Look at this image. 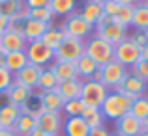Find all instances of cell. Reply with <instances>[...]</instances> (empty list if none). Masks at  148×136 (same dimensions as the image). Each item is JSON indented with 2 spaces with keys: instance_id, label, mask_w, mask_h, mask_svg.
<instances>
[{
  "instance_id": "cell-12",
  "label": "cell",
  "mask_w": 148,
  "mask_h": 136,
  "mask_svg": "<svg viewBox=\"0 0 148 136\" xmlns=\"http://www.w3.org/2000/svg\"><path fill=\"white\" fill-rule=\"evenodd\" d=\"M146 88H148L146 82H143L141 78H137L135 75L130 73V75L126 76V80L112 91H118V93H124V95L131 97V99H137V97H143L146 93Z\"/></svg>"
},
{
  "instance_id": "cell-29",
  "label": "cell",
  "mask_w": 148,
  "mask_h": 136,
  "mask_svg": "<svg viewBox=\"0 0 148 136\" xmlns=\"http://www.w3.org/2000/svg\"><path fill=\"white\" fill-rule=\"evenodd\" d=\"M23 9H25L23 0H0V15L2 17L11 19L15 15H19Z\"/></svg>"
},
{
  "instance_id": "cell-10",
  "label": "cell",
  "mask_w": 148,
  "mask_h": 136,
  "mask_svg": "<svg viewBox=\"0 0 148 136\" xmlns=\"http://www.w3.org/2000/svg\"><path fill=\"white\" fill-rule=\"evenodd\" d=\"M96 32H98V34H96V37H99V39L111 43L112 47H116L120 41H124L127 37V28H124L122 24H118L114 19H112L111 22H107V24L96 28Z\"/></svg>"
},
{
  "instance_id": "cell-35",
  "label": "cell",
  "mask_w": 148,
  "mask_h": 136,
  "mask_svg": "<svg viewBox=\"0 0 148 136\" xmlns=\"http://www.w3.org/2000/svg\"><path fill=\"white\" fill-rule=\"evenodd\" d=\"M84 108H86V106L83 104V101H81V99H73V101H66L62 112H66L68 118H77V116L83 114Z\"/></svg>"
},
{
  "instance_id": "cell-43",
  "label": "cell",
  "mask_w": 148,
  "mask_h": 136,
  "mask_svg": "<svg viewBox=\"0 0 148 136\" xmlns=\"http://www.w3.org/2000/svg\"><path fill=\"white\" fill-rule=\"evenodd\" d=\"M114 2H118L120 6H137L139 0H114Z\"/></svg>"
},
{
  "instance_id": "cell-36",
  "label": "cell",
  "mask_w": 148,
  "mask_h": 136,
  "mask_svg": "<svg viewBox=\"0 0 148 136\" xmlns=\"http://www.w3.org/2000/svg\"><path fill=\"white\" fill-rule=\"evenodd\" d=\"M131 75H135L137 78H141L143 82L148 84V62L139 60L137 64L133 65V73H131Z\"/></svg>"
},
{
  "instance_id": "cell-53",
  "label": "cell",
  "mask_w": 148,
  "mask_h": 136,
  "mask_svg": "<svg viewBox=\"0 0 148 136\" xmlns=\"http://www.w3.org/2000/svg\"><path fill=\"white\" fill-rule=\"evenodd\" d=\"M145 4H146V6H148V0H146V2H145Z\"/></svg>"
},
{
  "instance_id": "cell-46",
  "label": "cell",
  "mask_w": 148,
  "mask_h": 136,
  "mask_svg": "<svg viewBox=\"0 0 148 136\" xmlns=\"http://www.w3.org/2000/svg\"><path fill=\"white\" fill-rule=\"evenodd\" d=\"M0 136H17L13 129H0Z\"/></svg>"
},
{
  "instance_id": "cell-52",
  "label": "cell",
  "mask_w": 148,
  "mask_h": 136,
  "mask_svg": "<svg viewBox=\"0 0 148 136\" xmlns=\"http://www.w3.org/2000/svg\"><path fill=\"white\" fill-rule=\"evenodd\" d=\"M145 34H146V36H148V28H146V30H145Z\"/></svg>"
},
{
  "instance_id": "cell-21",
  "label": "cell",
  "mask_w": 148,
  "mask_h": 136,
  "mask_svg": "<svg viewBox=\"0 0 148 136\" xmlns=\"http://www.w3.org/2000/svg\"><path fill=\"white\" fill-rule=\"evenodd\" d=\"M62 129H64L66 136H88L90 127L86 125V121H84L81 116H77V118H68L66 119Z\"/></svg>"
},
{
  "instance_id": "cell-49",
  "label": "cell",
  "mask_w": 148,
  "mask_h": 136,
  "mask_svg": "<svg viewBox=\"0 0 148 136\" xmlns=\"http://www.w3.org/2000/svg\"><path fill=\"white\" fill-rule=\"evenodd\" d=\"M141 123H143V129H145V131H148V118H145Z\"/></svg>"
},
{
  "instance_id": "cell-30",
  "label": "cell",
  "mask_w": 148,
  "mask_h": 136,
  "mask_svg": "<svg viewBox=\"0 0 148 136\" xmlns=\"http://www.w3.org/2000/svg\"><path fill=\"white\" fill-rule=\"evenodd\" d=\"M81 118L86 121V125L90 129H96V127H103V114H101L99 108H84Z\"/></svg>"
},
{
  "instance_id": "cell-6",
  "label": "cell",
  "mask_w": 148,
  "mask_h": 136,
  "mask_svg": "<svg viewBox=\"0 0 148 136\" xmlns=\"http://www.w3.org/2000/svg\"><path fill=\"white\" fill-rule=\"evenodd\" d=\"M62 30H64V34L68 37L83 39V37L88 36V34H92L94 26H92L88 21H84L81 13H75V11H73L71 15H68V17H66L64 24H62Z\"/></svg>"
},
{
  "instance_id": "cell-39",
  "label": "cell",
  "mask_w": 148,
  "mask_h": 136,
  "mask_svg": "<svg viewBox=\"0 0 148 136\" xmlns=\"http://www.w3.org/2000/svg\"><path fill=\"white\" fill-rule=\"evenodd\" d=\"M51 0H23L26 9H40V7H49Z\"/></svg>"
},
{
  "instance_id": "cell-56",
  "label": "cell",
  "mask_w": 148,
  "mask_h": 136,
  "mask_svg": "<svg viewBox=\"0 0 148 136\" xmlns=\"http://www.w3.org/2000/svg\"><path fill=\"white\" fill-rule=\"evenodd\" d=\"M139 2H141V0H139Z\"/></svg>"
},
{
  "instance_id": "cell-51",
  "label": "cell",
  "mask_w": 148,
  "mask_h": 136,
  "mask_svg": "<svg viewBox=\"0 0 148 136\" xmlns=\"http://www.w3.org/2000/svg\"><path fill=\"white\" fill-rule=\"evenodd\" d=\"M139 136H148V131H145V129H143V133L139 134Z\"/></svg>"
},
{
  "instance_id": "cell-23",
  "label": "cell",
  "mask_w": 148,
  "mask_h": 136,
  "mask_svg": "<svg viewBox=\"0 0 148 136\" xmlns=\"http://www.w3.org/2000/svg\"><path fill=\"white\" fill-rule=\"evenodd\" d=\"M64 37H66V34H64V30H62V26H53L51 24L47 28V32L43 34L41 41H43V45H47L51 50H56L58 45L64 41Z\"/></svg>"
},
{
  "instance_id": "cell-7",
  "label": "cell",
  "mask_w": 148,
  "mask_h": 136,
  "mask_svg": "<svg viewBox=\"0 0 148 136\" xmlns=\"http://www.w3.org/2000/svg\"><path fill=\"white\" fill-rule=\"evenodd\" d=\"M114 60L122 65H131L133 67L139 60H141V49L131 41V37H126L114 47Z\"/></svg>"
},
{
  "instance_id": "cell-26",
  "label": "cell",
  "mask_w": 148,
  "mask_h": 136,
  "mask_svg": "<svg viewBox=\"0 0 148 136\" xmlns=\"http://www.w3.org/2000/svg\"><path fill=\"white\" fill-rule=\"evenodd\" d=\"M75 65H77V73H79V76H84V78H90V76L99 69V65L96 64L92 58H88L86 54H83V56L75 62Z\"/></svg>"
},
{
  "instance_id": "cell-11",
  "label": "cell",
  "mask_w": 148,
  "mask_h": 136,
  "mask_svg": "<svg viewBox=\"0 0 148 136\" xmlns=\"http://www.w3.org/2000/svg\"><path fill=\"white\" fill-rule=\"evenodd\" d=\"M36 125H38V129H41L45 134L56 136V134H60L62 127H64L62 114L60 112H41L36 118Z\"/></svg>"
},
{
  "instance_id": "cell-37",
  "label": "cell",
  "mask_w": 148,
  "mask_h": 136,
  "mask_svg": "<svg viewBox=\"0 0 148 136\" xmlns=\"http://www.w3.org/2000/svg\"><path fill=\"white\" fill-rule=\"evenodd\" d=\"M11 84H13V73H10L6 67H0V93H6Z\"/></svg>"
},
{
  "instance_id": "cell-1",
  "label": "cell",
  "mask_w": 148,
  "mask_h": 136,
  "mask_svg": "<svg viewBox=\"0 0 148 136\" xmlns=\"http://www.w3.org/2000/svg\"><path fill=\"white\" fill-rule=\"evenodd\" d=\"M133 101L135 99L124 95V93L112 91V93H107V97H105L103 104L99 106V110H101V114H103V118L116 121V119H120L122 116H126L127 112H130Z\"/></svg>"
},
{
  "instance_id": "cell-2",
  "label": "cell",
  "mask_w": 148,
  "mask_h": 136,
  "mask_svg": "<svg viewBox=\"0 0 148 136\" xmlns=\"http://www.w3.org/2000/svg\"><path fill=\"white\" fill-rule=\"evenodd\" d=\"M84 54L88 58H92L99 67H103L105 64L114 60V47L94 36L88 43H84Z\"/></svg>"
},
{
  "instance_id": "cell-34",
  "label": "cell",
  "mask_w": 148,
  "mask_h": 136,
  "mask_svg": "<svg viewBox=\"0 0 148 136\" xmlns=\"http://www.w3.org/2000/svg\"><path fill=\"white\" fill-rule=\"evenodd\" d=\"M133 9H135V6H120L114 21L118 22V24H122L124 28H127V26L133 22Z\"/></svg>"
},
{
  "instance_id": "cell-31",
  "label": "cell",
  "mask_w": 148,
  "mask_h": 136,
  "mask_svg": "<svg viewBox=\"0 0 148 136\" xmlns=\"http://www.w3.org/2000/svg\"><path fill=\"white\" fill-rule=\"evenodd\" d=\"M56 86H58V78L54 76V73L51 71L49 67L43 69V73H41V76H40V82H38V90L41 93L53 91V90H56Z\"/></svg>"
},
{
  "instance_id": "cell-5",
  "label": "cell",
  "mask_w": 148,
  "mask_h": 136,
  "mask_svg": "<svg viewBox=\"0 0 148 136\" xmlns=\"http://www.w3.org/2000/svg\"><path fill=\"white\" fill-rule=\"evenodd\" d=\"M84 54V41L83 39H75V37H64L58 49L54 50V60H62V62H77L81 56Z\"/></svg>"
},
{
  "instance_id": "cell-4",
  "label": "cell",
  "mask_w": 148,
  "mask_h": 136,
  "mask_svg": "<svg viewBox=\"0 0 148 136\" xmlns=\"http://www.w3.org/2000/svg\"><path fill=\"white\" fill-rule=\"evenodd\" d=\"M130 75L127 73V67L122 64H118L116 60L109 62L101 67V84H103L107 90H116L120 84L126 80V76Z\"/></svg>"
},
{
  "instance_id": "cell-8",
  "label": "cell",
  "mask_w": 148,
  "mask_h": 136,
  "mask_svg": "<svg viewBox=\"0 0 148 136\" xmlns=\"http://www.w3.org/2000/svg\"><path fill=\"white\" fill-rule=\"evenodd\" d=\"M26 52V58H28L30 64L38 65V67H43L45 69V64L54 60V50H51L47 45H43V41H32V43L26 45L25 49Z\"/></svg>"
},
{
  "instance_id": "cell-27",
  "label": "cell",
  "mask_w": 148,
  "mask_h": 136,
  "mask_svg": "<svg viewBox=\"0 0 148 136\" xmlns=\"http://www.w3.org/2000/svg\"><path fill=\"white\" fill-rule=\"evenodd\" d=\"M81 15H83L84 21H88L92 26L96 24V22L99 21V17L103 15V7H101V4H96V2H84L83 6V11H81Z\"/></svg>"
},
{
  "instance_id": "cell-18",
  "label": "cell",
  "mask_w": 148,
  "mask_h": 136,
  "mask_svg": "<svg viewBox=\"0 0 148 136\" xmlns=\"http://www.w3.org/2000/svg\"><path fill=\"white\" fill-rule=\"evenodd\" d=\"M26 39L21 34H15L8 30L2 37H0V47H2L6 52H17V50H25L26 49Z\"/></svg>"
},
{
  "instance_id": "cell-42",
  "label": "cell",
  "mask_w": 148,
  "mask_h": 136,
  "mask_svg": "<svg viewBox=\"0 0 148 136\" xmlns=\"http://www.w3.org/2000/svg\"><path fill=\"white\" fill-rule=\"evenodd\" d=\"M8 26H10V19H8V17H2V15H0V37H2L4 34L8 32Z\"/></svg>"
},
{
  "instance_id": "cell-3",
  "label": "cell",
  "mask_w": 148,
  "mask_h": 136,
  "mask_svg": "<svg viewBox=\"0 0 148 136\" xmlns=\"http://www.w3.org/2000/svg\"><path fill=\"white\" fill-rule=\"evenodd\" d=\"M107 93H109V90L103 86V84L86 78V80H83V88H81V97L79 99L83 101V104L88 106V108H99L101 104H103Z\"/></svg>"
},
{
  "instance_id": "cell-15",
  "label": "cell",
  "mask_w": 148,
  "mask_h": 136,
  "mask_svg": "<svg viewBox=\"0 0 148 136\" xmlns=\"http://www.w3.org/2000/svg\"><path fill=\"white\" fill-rule=\"evenodd\" d=\"M38 97H40L41 112H62V108H64V99L60 97V93H58L56 90L43 91Z\"/></svg>"
},
{
  "instance_id": "cell-17",
  "label": "cell",
  "mask_w": 148,
  "mask_h": 136,
  "mask_svg": "<svg viewBox=\"0 0 148 136\" xmlns=\"http://www.w3.org/2000/svg\"><path fill=\"white\" fill-rule=\"evenodd\" d=\"M81 88H83V80L73 78V80H64V82H58L56 91L60 93V97L66 101H73L81 97Z\"/></svg>"
},
{
  "instance_id": "cell-32",
  "label": "cell",
  "mask_w": 148,
  "mask_h": 136,
  "mask_svg": "<svg viewBox=\"0 0 148 136\" xmlns=\"http://www.w3.org/2000/svg\"><path fill=\"white\" fill-rule=\"evenodd\" d=\"M130 114L133 116V118L141 119V121L145 118H148V97L146 95L137 97V99L133 101V104H131V108H130Z\"/></svg>"
},
{
  "instance_id": "cell-20",
  "label": "cell",
  "mask_w": 148,
  "mask_h": 136,
  "mask_svg": "<svg viewBox=\"0 0 148 136\" xmlns=\"http://www.w3.org/2000/svg\"><path fill=\"white\" fill-rule=\"evenodd\" d=\"M19 116H21V108L15 104L6 103L4 106H0V129H13Z\"/></svg>"
},
{
  "instance_id": "cell-45",
  "label": "cell",
  "mask_w": 148,
  "mask_h": 136,
  "mask_svg": "<svg viewBox=\"0 0 148 136\" xmlns=\"http://www.w3.org/2000/svg\"><path fill=\"white\" fill-rule=\"evenodd\" d=\"M90 80H94V82H99V84H101V67H99L98 71H96L94 75L90 76Z\"/></svg>"
},
{
  "instance_id": "cell-25",
  "label": "cell",
  "mask_w": 148,
  "mask_h": 136,
  "mask_svg": "<svg viewBox=\"0 0 148 136\" xmlns=\"http://www.w3.org/2000/svg\"><path fill=\"white\" fill-rule=\"evenodd\" d=\"M36 127L38 125H36V118H34V116L21 114V116H19V119L15 121V125H13V131H15V134H17V136H26L28 133H32Z\"/></svg>"
},
{
  "instance_id": "cell-14",
  "label": "cell",
  "mask_w": 148,
  "mask_h": 136,
  "mask_svg": "<svg viewBox=\"0 0 148 136\" xmlns=\"http://www.w3.org/2000/svg\"><path fill=\"white\" fill-rule=\"evenodd\" d=\"M49 69L54 73V76L58 78V82L79 78V73H77V65H75V62L54 60V64H51V67H49Z\"/></svg>"
},
{
  "instance_id": "cell-9",
  "label": "cell",
  "mask_w": 148,
  "mask_h": 136,
  "mask_svg": "<svg viewBox=\"0 0 148 136\" xmlns=\"http://www.w3.org/2000/svg\"><path fill=\"white\" fill-rule=\"evenodd\" d=\"M41 73H43V67L28 64L26 67H23L21 71H17L13 75V82L26 88V90H30V91H34V90H38V82H40Z\"/></svg>"
},
{
  "instance_id": "cell-24",
  "label": "cell",
  "mask_w": 148,
  "mask_h": 136,
  "mask_svg": "<svg viewBox=\"0 0 148 136\" xmlns=\"http://www.w3.org/2000/svg\"><path fill=\"white\" fill-rule=\"evenodd\" d=\"M75 0H51L49 9L53 11L54 17H68L75 11Z\"/></svg>"
},
{
  "instance_id": "cell-48",
  "label": "cell",
  "mask_w": 148,
  "mask_h": 136,
  "mask_svg": "<svg viewBox=\"0 0 148 136\" xmlns=\"http://www.w3.org/2000/svg\"><path fill=\"white\" fill-rule=\"evenodd\" d=\"M141 60L148 62V45H146V47H143V49H141Z\"/></svg>"
},
{
  "instance_id": "cell-22",
  "label": "cell",
  "mask_w": 148,
  "mask_h": 136,
  "mask_svg": "<svg viewBox=\"0 0 148 136\" xmlns=\"http://www.w3.org/2000/svg\"><path fill=\"white\" fill-rule=\"evenodd\" d=\"M30 62H28V58H26V52L25 50H17V52H8L6 54V69L10 73H17V71H21L23 67H26Z\"/></svg>"
},
{
  "instance_id": "cell-40",
  "label": "cell",
  "mask_w": 148,
  "mask_h": 136,
  "mask_svg": "<svg viewBox=\"0 0 148 136\" xmlns=\"http://www.w3.org/2000/svg\"><path fill=\"white\" fill-rule=\"evenodd\" d=\"M131 41H133L139 49H143V47L148 45V36H146L145 32H141V30H137V32L133 34V37H131Z\"/></svg>"
},
{
  "instance_id": "cell-33",
  "label": "cell",
  "mask_w": 148,
  "mask_h": 136,
  "mask_svg": "<svg viewBox=\"0 0 148 136\" xmlns=\"http://www.w3.org/2000/svg\"><path fill=\"white\" fill-rule=\"evenodd\" d=\"M53 11L49 7H40V9H26V19H32V21H40L45 24H51L53 21Z\"/></svg>"
},
{
  "instance_id": "cell-38",
  "label": "cell",
  "mask_w": 148,
  "mask_h": 136,
  "mask_svg": "<svg viewBox=\"0 0 148 136\" xmlns=\"http://www.w3.org/2000/svg\"><path fill=\"white\" fill-rule=\"evenodd\" d=\"M101 7H103V13L105 15H109V17L114 19L116 13H118V9H120V4L114 2V0H107V2L101 4Z\"/></svg>"
},
{
  "instance_id": "cell-28",
  "label": "cell",
  "mask_w": 148,
  "mask_h": 136,
  "mask_svg": "<svg viewBox=\"0 0 148 136\" xmlns=\"http://www.w3.org/2000/svg\"><path fill=\"white\" fill-rule=\"evenodd\" d=\"M131 24L135 26L137 30H141V32H145L148 28V6L145 2H139L137 6H135L133 9V22Z\"/></svg>"
},
{
  "instance_id": "cell-16",
  "label": "cell",
  "mask_w": 148,
  "mask_h": 136,
  "mask_svg": "<svg viewBox=\"0 0 148 136\" xmlns=\"http://www.w3.org/2000/svg\"><path fill=\"white\" fill-rule=\"evenodd\" d=\"M51 24H45V22L40 21H32V19H26L25 26H23V37L26 39V43H32V41H40L43 37V34L47 32Z\"/></svg>"
},
{
  "instance_id": "cell-19",
  "label": "cell",
  "mask_w": 148,
  "mask_h": 136,
  "mask_svg": "<svg viewBox=\"0 0 148 136\" xmlns=\"http://www.w3.org/2000/svg\"><path fill=\"white\" fill-rule=\"evenodd\" d=\"M6 99H8V103L10 104H15V106H23V104L26 103V101L30 99V97L34 95L30 90H26V88H23V86H19V84H11L10 88L6 90Z\"/></svg>"
},
{
  "instance_id": "cell-55",
  "label": "cell",
  "mask_w": 148,
  "mask_h": 136,
  "mask_svg": "<svg viewBox=\"0 0 148 136\" xmlns=\"http://www.w3.org/2000/svg\"><path fill=\"white\" fill-rule=\"evenodd\" d=\"M114 136H120V134H114Z\"/></svg>"
},
{
  "instance_id": "cell-47",
  "label": "cell",
  "mask_w": 148,
  "mask_h": 136,
  "mask_svg": "<svg viewBox=\"0 0 148 136\" xmlns=\"http://www.w3.org/2000/svg\"><path fill=\"white\" fill-rule=\"evenodd\" d=\"M26 136H49V134H45V133H43L41 129H38V127H36V129H34L32 133H28Z\"/></svg>"
},
{
  "instance_id": "cell-41",
  "label": "cell",
  "mask_w": 148,
  "mask_h": 136,
  "mask_svg": "<svg viewBox=\"0 0 148 136\" xmlns=\"http://www.w3.org/2000/svg\"><path fill=\"white\" fill-rule=\"evenodd\" d=\"M88 136H111V133H109L105 127H96V129L88 131Z\"/></svg>"
},
{
  "instance_id": "cell-44",
  "label": "cell",
  "mask_w": 148,
  "mask_h": 136,
  "mask_svg": "<svg viewBox=\"0 0 148 136\" xmlns=\"http://www.w3.org/2000/svg\"><path fill=\"white\" fill-rule=\"evenodd\" d=\"M6 54L8 52L0 47V67H6Z\"/></svg>"
},
{
  "instance_id": "cell-13",
  "label": "cell",
  "mask_w": 148,
  "mask_h": 136,
  "mask_svg": "<svg viewBox=\"0 0 148 136\" xmlns=\"http://www.w3.org/2000/svg\"><path fill=\"white\" fill-rule=\"evenodd\" d=\"M143 133V123L141 119L133 118L127 112L126 116H122L120 119H116V134L120 136H139Z\"/></svg>"
},
{
  "instance_id": "cell-54",
  "label": "cell",
  "mask_w": 148,
  "mask_h": 136,
  "mask_svg": "<svg viewBox=\"0 0 148 136\" xmlns=\"http://www.w3.org/2000/svg\"><path fill=\"white\" fill-rule=\"evenodd\" d=\"M56 136H62V134H56Z\"/></svg>"
},
{
  "instance_id": "cell-50",
  "label": "cell",
  "mask_w": 148,
  "mask_h": 136,
  "mask_svg": "<svg viewBox=\"0 0 148 136\" xmlns=\"http://www.w3.org/2000/svg\"><path fill=\"white\" fill-rule=\"evenodd\" d=\"M88 2H96V4H103V2H107V0H88Z\"/></svg>"
}]
</instances>
